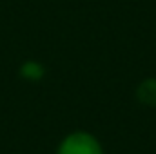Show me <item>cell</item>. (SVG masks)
I'll return each mask as SVG.
<instances>
[{
	"instance_id": "1",
	"label": "cell",
	"mask_w": 156,
	"mask_h": 154,
	"mask_svg": "<svg viewBox=\"0 0 156 154\" xmlns=\"http://www.w3.org/2000/svg\"><path fill=\"white\" fill-rule=\"evenodd\" d=\"M58 154H102V149L93 136L85 132H75L62 142Z\"/></svg>"
},
{
	"instance_id": "2",
	"label": "cell",
	"mask_w": 156,
	"mask_h": 154,
	"mask_svg": "<svg viewBox=\"0 0 156 154\" xmlns=\"http://www.w3.org/2000/svg\"><path fill=\"white\" fill-rule=\"evenodd\" d=\"M138 98L147 105H156V80H145L138 87Z\"/></svg>"
},
{
	"instance_id": "3",
	"label": "cell",
	"mask_w": 156,
	"mask_h": 154,
	"mask_svg": "<svg viewBox=\"0 0 156 154\" xmlns=\"http://www.w3.org/2000/svg\"><path fill=\"white\" fill-rule=\"evenodd\" d=\"M42 75H44L42 65L35 64V62H29V64H26V65L22 67V76L29 78V80H38Z\"/></svg>"
}]
</instances>
